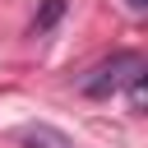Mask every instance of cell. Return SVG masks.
<instances>
[{"mask_svg": "<svg viewBox=\"0 0 148 148\" xmlns=\"http://www.w3.org/2000/svg\"><path fill=\"white\" fill-rule=\"evenodd\" d=\"M139 74H143V56H139V51H116L111 60H102L97 69H88V79H83L79 88H83L88 97H111V92L130 88Z\"/></svg>", "mask_w": 148, "mask_h": 148, "instance_id": "obj_1", "label": "cell"}, {"mask_svg": "<svg viewBox=\"0 0 148 148\" xmlns=\"http://www.w3.org/2000/svg\"><path fill=\"white\" fill-rule=\"evenodd\" d=\"M130 106H134V111H143V106H148V83H143V74L130 83Z\"/></svg>", "mask_w": 148, "mask_h": 148, "instance_id": "obj_4", "label": "cell"}, {"mask_svg": "<svg viewBox=\"0 0 148 148\" xmlns=\"http://www.w3.org/2000/svg\"><path fill=\"white\" fill-rule=\"evenodd\" d=\"M65 14V0H42V14H37V32H46L56 18Z\"/></svg>", "mask_w": 148, "mask_h": 148, "instance_id": "obj_3", "label": "cell"}, {"mask_svg": "<svg viewBox=\"0 0 148 148\" xmlns=\"http://www.w3.org/2000/svg\"><path fill=\"white\" fill-rule=\"evenodd\" d=\"M18 143L23 148H74V139L60 134V130H51V125H23L18 130Z\"/></svg>", "mask_w": 148, "mask_h": 148, "instance_id": "obj_2", "label": "cell"}, {"mask_svg": "<svg viewBox=\"0 0 148 148\" xmlns=\"http://www.w3.org/2000/svg\"><path fill=\"white\" fill-rule=\"evenodd\" d=\"M125 5H130L134 14H143V9H148V0H125Z\"/></svg>", "mask_w": 148, "mask_h": 148, "instance_id": "obj_5", "label": "cell"}]
</instances>
